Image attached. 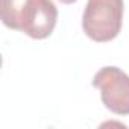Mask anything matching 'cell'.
<instances>
[{
  "mask_svg": "<svg viewBox=\"0 0 129 129\" xmlns=\"http://www.w3.org/2000/svg\"><path fill=\"white\" fill-rule=\"evenodd\" d=\"M2 21L34 40H44L56 26L58 8L52 0H2Z\"/></svg>",
  "mask_w": 129,
  "mask_h": 129,
  "instance_id": "6da1fadb",
  "label": "cell"
},
{
  "mask_svg": "<svg viewBox=\"0 0 129 129\" xmlns=\"http://www.w3.org/2000/svg\"><path fill=\"white\" fill-rule=\"evenodd\" d=\"M123 0H88L82 15L85 35L96 43L114 40L123 24Z\"/></svg>",
  "mask_w": 129,
  "mask_h": 129,
  "instance_id": "7a4b0ae2",
  "label": "cell"
},
{
  "mask_svg": "<svg viewBox=\"0 0 129 129\" xmlns=\"http://www.w3.org/2000/svg\"><path fill=\"white\" fill-rule=\"evenodd\" d=\"M93 87L100 90L106 109L117 115H129V76L118 67H102L93 78Z\"/></svg>",
  "mask_w": 129,
  "mask_h": 129,
  "instance_id": "3957f363",
  "label": "cell"
},
{
  "mask_svg": "<svg viewBox=\"0 0 129 129\" xmlns=\"http://www.w3.org/2000/svg\"><path fill=\"white\" fill-rule=\"evenodd\" d=\"M58 2H61V3H64V5H72V3L78 2V0H58Z\"/></svg>",
  "mask_w": 129,
  "mask_h": 129,
  "instance_id": "277c9868",
  "label": "cell"
}]
</instances>
